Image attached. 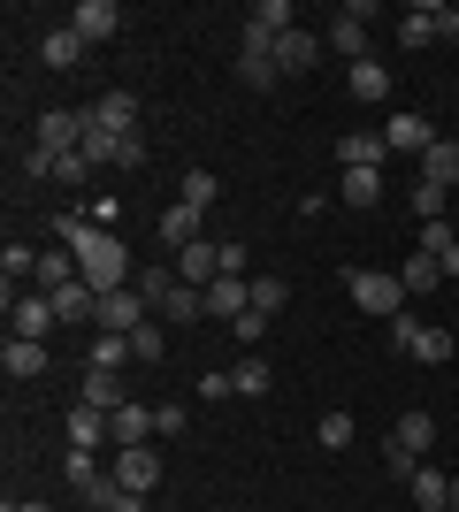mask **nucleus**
<instances>
[{"mask_svg":"<svg viewBox=\"0 0 459 512\" xmlns=\"http://www.w3.org/2000/svg\"><path fill=\"white\" fill-rule=\"evenodd\" d=\"M284 31H299V8H291V0H253V16H245V46H276Z\"/></svg>","mask_w":459,"mask_h":512,"instance_id":"39448f33","label":"nucleus"},{"mask_svg":"<svg viewBox=\"0 0 459 512\" xmlns=\"http://www.w3.org/2000/svg\"><path fill=\"white\" fill-rule=\"evenodd\" d=\"M85 54H92V39L77 31V23H62V31H46V39H39V62L46 69H77Z\"/></svg>","mask_w":459,"mask_h":512,"instance_id":"dca6fc26","label":"nucleus"},{"mask_svg":"<svg viewBox=\"0 0 459 512\" xmlns=\"http://www.w3.org/2000/svg\"><path fill=\"white\" fill-rule=\"evenodd\" d=\"M31 283H39V291H62V283H85V268H77V253L54 237V245L39 253V276H31Z\"/></svg>","mask_w":459,"mask_h":512,"instance_id":"a211bd4d","label":"nucleus"},{"mask_svg":"<svg viewBox=\"0 0 459 512\" xmlns=\"http://www.w3.org/2000/svg\"><path fill=\"white\" fill-rule=\"evenodd\" d=\"M444 245H452V230H444V222H421V253L444 260Z\"/></svg>","mask_w":459,"mask_h":512,"instance_id":"c03bdc74","label":"nucleus"},{"mask_svg":"<svg viewBox=\"0 0 459 512\" xmlns=\"http://www.w3.org/2000/svg\"><path fill=\"white\" fill-rule=\"evenodd\" d=\"M452 352H459V344H452V329H421L406 360H421V367H444V360H452Z\"/></svg>","mask_w":459,"mask_h":512,"instance_id":"72a5a7b5","label":"nucleus"},{"mask_svg":"<svg viewBox=\"0 0 459 512\" xmlns=\"http://www.w3.org/2000/svg\"><path fill=\"white\" fill-rule=\"evenodd\" d=\"M69 23L100 46V39H115V31H123V8H115V0H77V16H69Z\"/></svg>","mask_w":459,"mask_h":512,"instance_id":"412c9836","label":"nucleus"},{"mask_svg":"<svg viewBox=\"0 0 459 512\" xmlns=\"http://www.w3.org/2000/svg\"><path fill=\"white\" fill-rule=\"evenodd\" d=\"M391 444H406L421 459V451L437 444V421H429V413H398V428H391Z\"/></svg>","mask_w":459,"mask_h":512,"instance_id":"7c9ffc66","label":"nucleus"},{"mask_svg":"<svg viewBox=\"0 0 459 512\" xmlns=\"http://www.w3.org/2000/svg\"><path fill=\"white\" fill-rule=\"evenodd\" d=\"M444 276H459V237H452V245H444Z\"/></svg>","mask_w":459,"mask_h":512,"instance_id":"49530a36","label":"nucleus"},{"mask_svg":"<svg viewBox=\"0 0 459 512\" xmlns=\"http://www.w3.org/2000/svg\"><path fill=\"white\" fill-rule=\"evenodd\" d=\"M85 161L92 169H146V146H138V130H100L85 115Z\"/></svg>","mask_w":459,"mask_h":512,"instance_id":"7ed1b4c3","label":"nucleus"},{"mask_svg":"<svg viewBox=\"0 0 459 512\" xmlns=\"http://www.w3.org/2000/svg\"><path fill=\"white\" fill-rule=\"evenodd\" d=\"M337 199H345V207H375V199H383V169H345Z\"/></svg>","mask_w":459,"mask_h":512,"instance_id":"c756f323","label":"nucleus"},{"mask_svg":"<svg viewBox=\"0 0 459 512\" xmlns=\"http://www.w3.org/2000/svg\"><path fill=\"white\" fill-rule=\"evenodd\" d=\"M77 406H92V413H123V406H131V390H123V367H85V383H77Z\"/></svg>","mask_w":459,"mask_h":512,"instance_id":"423d86ee","label":"nucleus"},{"mask_svg":"<svg viewBox=\"0 0 459 512\" xmlns=\"http://www.w3.org/2000/svg\"><path fill=\"white\" fill-rule=\"evenodd\" d=\"M138 291H146V306H161L176 291V268H138Z\"/></svg>","mask_w":459,"mask_h":512,"instance_id":"58836bf2","label":"nucleus"},{"mask_svg":"<svg viewBox=\"0 0 459 512\" xmlns=\"http://www.w3.org/2000/svg\"><path fill=\"white\" fill-rule=\"evenodd\" d=\"M169 268H176V283H192V291H207V283L222 276V245H207V237H199V245H184V253H176Z\"/></svg>","mask_w":459,"mask_h":512,"instance_id":"9b49d317","label":"nucleus"},{"mask_svg":"<svg viewBox=\"0 0 459 512\" xmlns=\"http://www.w3.org/2000/svg\"><path fill=\"white\" fill-rule=\"evenodd\" d=\"M230 383H238V398H261V390H268V360H261V352H253V360H238V375H230Z\"/></svg>","mask_w":459,"mask_h":512,"instance_id":"4c0bfd02","label":"nucleus"},{"mask_svg":"<svg viewBox=\"0 0 459 512\" xmlns=\"http://www.w3.org/2000/svg\"><path fill=\"white\" fill-rule=\"evenodd\" d=\"M108 436H115V451H131V444H146V436H161V428H153V406H123V413H108Z\"/></svg>","mask_w":459,"mask_h":512,"instance_id":"5701e85b","label":"nucleus"},{"mask_svg":"<svg viewBox=\"0 0 459 512\" xmlns=\"http://www.w3.org/2000/svg\"><path fill=\"white\" fill-rule=\"evenodd\" d=\"M398 283H406V299H421V291H437V283H444V260L437 253H414L406 268H398Z\"/></svg>","mask_w":459,"mask_h":512,"instance_id":"cd10ccee","label":"nucleus"},{"mask_svg":"<svg viewBox=\"0 0 459 512\" xmlns=\"http://www.w3.org/2000/svg\"><path fill=\"white\" fill-rule=\"evenodd\" d=\"M100 329H115V337H131V329H146V291H108L100 299Z\"/></svg>","mask_w":459,"mask_h":512,"instance_id":"ddd939ff","label":"nucleus"},{"mask_svg":"<svg viewBox=\"0 0 459 512\" xmlns=\"http://www.w3.org/2000/svg\"><path fill=\"white\" fill-rule=\"evenodd\" d=\"M452 46H459V31H452Z\"/></svg>","mask_w":459,"mask_h":512,"instance_id":"8fccbe9b","label":"nucleus"},{"mask_svg":"<svg viewBox=\"0 0 459 512\" xmlns=\"http://www.w3.org/2000/svg\"><path fill=\"white\" fill-rule=\"evenodd\" d=\"M452 505H459V482H452Z\"/></svg>","mask_w":459,"mask_h":512,"instance_id":"09e8293b","label":"nucleus"},{"mask_svg":"<svg viewBox=\"0 0 459 512\" xmlns=\"http://www.w3.org/2000/svg\"><path fill=\"white\" fill-rule=\"evenodd\" d=\"M85 115H92L100 130H138V100H131V92H108V100H92Z\"/></svg>","mask_w":459,"mask_h":512,"instance_id":"a878e982","label":"nucleus"},{"mask_svg":"<svg viewBox=\"0 0 459 512\" xmlns=\"http://www.w3.org/2000/svg\"><path fill=\"white\" fill-rule=\"evenodd\" d=\"M31 138H39L46 153H77V146H85V107H46Z\"/></svg>","mask_w":459,"mask_h":512,"instance_id":"20e7f679","label":"nucleus"},{"mask_svg":"<svg viewBox=\"0 0 459 512\" xmlns=\"http://www.w3.org/2000/svg\"><path fill=\"white\" fill-rule=\"evenodd\" d=\"M184 207H199V214L215 207V176H207V169H192V176H184Z\"/></svg>","mask_w":459,"mask_h":512,"instance_id":"ea45409f","label":"nucleus"},{"mask_svg":"<svg viewBox=\"0 0 459 512\" xmlns=\"http://www.w3.org/2000/svg\"><path fill=\"white\" fill-rule=\"evenodd\" d=\"M261 329H268L261 314H238V321H230V337H238V344H261Z\"/></svg>","mask_w":459,"mask_h":512,"instance_id":"a18cd8bd","label":"nucleus"},{"mask_svg":"<svg viewBox=\"0 0 459 512\" xmlns=\"http://www.w3.org/2000/svg\"><path fill=\"white\" fill-rule=\"evenodd\" d=\"M0 367H8V383H39L46 375V344L39 337H8L0 344Z\"/></svg>","mask_w":459,"mask_h":512,"instance_id":"2eb2a0df","label":"nucleus"},{"mask_svg":"<svg viewBox=\"0 0 459 512\" xmlns=\"http://www.w3.org/2000/svg\"><path fill=\"white\" fill-rule=\"evenodd\" d=\"M383 92H391V77H383V62H352V100H383Z\"/></svg>","mask_w":459,"mask_h":512,"instance_id":"e433bc0d","label":"nucleus"},{"mask_svg":"<svg viewBox=\"0 0 459 512\" xmlns=\"http://www.w3.org/2000/svg\"><path fill=\"white\" fill-rule=\"evenodd\" d=\"M414 214H421V222H444V192H437V184H414Z\"/></svg>","mask_w":459,"mask_h":512,"instance_id":"37998d69","label":"nucleus"},{"mask_svg":"<svg viewBox=\"0 0 459 512\" xmlns=\"http://www.w3.org/2000/svg\"><path fill=\"white\" fill-rule=\"evenodd\" d=\"M268 54H276V69H284V77H299V69L322 62V39H314V31H284V39L268 46Z\"/></svg>","mask_w":459,"mask_h":512,"instance_id":"f3484780","label":"nucleus"},{"mask_svg":"<svg viewBox=\"0 0 459 512\" xmlns=\"http://www.w3.org/2000/svg\"><path fill=\"white\" fill-rule=\"evenodd\" d=\"M115 482L123 490H138V497H153V482H161V451H146V444H131V451H115Z\"/></svg>","mask_w":459,"mask_h":512,"instance_id":"1a4fd4ad","label":"nucleus"},{"mask_svg":"<svg viewBox=\"0 0 459 512\" xmlns=\"http://www.w3.org/2000/svg\"><path fill=\"white\" fill-rule=\"evenodd\" d=\"M199 314H207V291H192V283H176L161 299V321H199Z\"/></svg>","mask_w":459,"mask_h":512,"instance_id":"c9c22d12","label":"nucleus"},{"mask_svg":"<svg viewBox=\"0 0 459 512\" xmlns=\"http://www.w3.org/2000/svg\"><path fill=\"white\" fill-rule=\"evenodd\" d=\"M383 130H345V138H337V161H345V169H383Z\"/></svg>","mask_w":459,"mask_h":512,"instance_id":"aec40b11","label":"nucleus"},{"mask_svg":"<svg viewBox=\"0 0 459 512\" xmlns=\"http://www.w3.org/2000/svg\"><path fill=\"white\" fill-rule=\"evenodd\" d=\"M284 306H291V283H284V276H253V314L276 321Z\"/></svg>","mask_w":459,"mask_h":512,"instance_id":"2f4dec72","label":"nucleus"},{"mask_svg":"<svg viewBox=\"0 0 459 512\" xmlns=\"http://www.w3.org/2000/svg\"><path fill=\"white\" fill-rule=\"evenodd\" d=\"M0 512H54V505H39V497H23V505H0Z\"/></svg>","mask_w":459,"mask_h":512,"instance_id":"de8ad7c7","label":"nucleus"},{"mask_svg":"<svg viewBox=\"0 0 459 512\" xmlns=\"http://www.w3.org/2000/svg\"><path fill=\"white\" fill-rule=\"evenodd\" d=\"M253 314V276H215L207 283V321H238Z\"/></svg>","mask_w":459,"mask_h":512,"instance_id":"9d476101","label":"nucleus"},{"mask_svg":"<svg viewBox=\"0 0 459 512\" xmlns=\"http://www.w3.org/2000/svg\"><path fill=\"white\" fill-rule=\"evenodd\" d=\"M161 245H169V260L184 253V245H199V207H169L161 214Z\"/></svg>","mask_w":459,"mask_h":512,"instance_id":"bb28decb","label":"nucleus"},{"mask_svg":"<svg viewBox=\"0 0 459 512\" xmlns=\"http://www.w3.org/2000/svg\"><path fill=\"white\" fill-rule=\"evenodd\" d=\"M62 245L77 253V268H85V283L108 299V291H131V245L115 230H100L92 214H62Z\"/></svg>","mask_w":459,"mask_h":512,"instance_id":"f257e3e1","label":"nucleus"},{"mask_svg":"<svg viewBox=\"0 0 459 512\" xmlns=\"http://www.w3.org/2000/svg\"><path fill=\"white\" fill-rule=\"evenodd\" d=\"M406 490H414V505H421V512H452V482H444L437 467H421Z\"/></svg>","mask_w":459,"mask_h":512,"instance_id":"c85d7f7f","label":"nucleus"},{"mask_svg":"<svg viewBox=\"0 0 459 512\" xmlns=\"http://www.w3.org/2000/svg\"><path fill=\"white\" fill-rule=\"evenodd\" d=\"M123 360H138V352H131V337H115V329H100L92 352H85V367H123Z\"/></svg>","mask_w":459,"mask_h":512,"instance_id":"f704fd0d","label":"nucleus"},{"mask_svg":"<svg viewBox=\"0 0 459 512\" xmlns=\"http://www.w3.org/2000/svg\"><path fill=\"white\" fill-rule=\"evenodd\" d=\"M238 85H253V92H276V85H284V69H276L268 46H245V54H238Z\"/></svg>","mask_w":459,"mask_h":512,"instance_id":"b1692460","label":"nucleus"},{"mask_svg":"<svg viewBox=\"0 0 459 512\" xmlns=\"http://www.w3.org/2000/svg\"><path fill=\"white\" fill-rule=\"evenodd\" d=\"M329 46H337L345 62H368V8H345V16L329 23Z\"/></svg>","mask_w":459,"mask_h":512,"instance_id":"6ab92c4d","label":"nucleus"},{"mask_svg":"<svg viewBox=\"0 0 459 512\" xmlns=\"http://www.w3.org/2000/svg\"><path fill=\"white\" fill-rule=\"evenodd\" d=\"M39 276V253H31V245H8V253H0V283H8V299H16V283H31Z\"/></svg>","mask_w":459,"mask_h":512,"instance_id":"473e14b6","label":"nucleus"},{"mask_svg":"<svg viewBox=\"0 0 459 512\" xmlns=\"http://www.w3.org/2000/svg\"><path fill=\"white\" fill-rule=\"evenodd\" d=\"M437 138H444V130L429 123V115H391V123H383V146H391V153H429Z\"/></svg>","mask_w":459,"mask_h":512,"instance_id":"f8f14e48","label":"nucleus"},{"mask_svg":"<svg viewBox=\"0 0 459 512\" xmlns=\"http://www.w3.org/2000/svg\"><path fill=\"white\" fill-rule=\"evenodd\" d=\"M345 291H352V306L375 314V321H398V314H406V283H398V268H352Z\"/></svg>","mask_w":459,"mask_h":512,"instance_id":"f03ea898","label":"nucleus"},{"mask_svg":"<svg viewBox=\"0 0 459 512\" xmlns=\"http://www.w3.org/2000/svg\"><path fill=\"white\" fill-rule=\"evenodd\" d=\"M452 31H459V16H452V8H429V0L398 16V39H406V46H437V39H452Z\"/></svg>","mask_w":459,"mask_h":512,"instance_id":"0eeeda50","label":"nucleus"},{"mask_svg":"<svg viewBox=\"0 0 459 512\" xmlns=\"http://www.w3.org/2000/svg\"><path fill=\"white\" fill-rule=\"evenodd\" d=\"M8 329L46 344V329H62V321H54V299H46V291H31V299H8Z\"/></svg>","mask_w":459,"mask_h":512,"instance_id":"4468645a","label":"nucleus"},{"mask_svg":"<svg viewBox=\"0 0 459 512\" xmlns=\"http://www.w3.org/2000/svg\"><path fill=\"white\" fill-rule=\"evenodd\" d=\"M131 352H138V360H161V352H169V337H161V329H153V321H146V329H131Z\"/></svg>","mask_w":459,"mask_h":512,"instance_id":"a19ab883","label":"nucleus"},{"mask_svg":"<svg viewBox=\"0 0 459 512\" xmlns=\"http://www.w3.org/2000/svg\"><path fill=\"white\" fill-rule=\"evenodd\" d=\"M352 444V413H322V451H345Z\"/></svg>","mask_w":459,"mask_h":512,"instance_id":"79ce46f5","label":"nucleus"},{"mask_svg":"<svg viewBox=\"0 0 459 512\" xmlns=\"http://www.w3.org/2000/svg\"><path fill=\"white\" fill-rule=\"evenodd\" d=\"M54 299V321L62 329H100V291L92 283H62V291H46Z\"/></svg>","mask_w":459,"mask_h":512,"instance_id":"6e6552de","label":"nucleus"},{"mask_svg":"<svg viewBox=\"0 0 459 512\" xmlns=\"http://www.w3.org/2000/svg\"><path fill=\"white\" fill-rule=\"evenodd\" d=\"M421 184H437V192L459 184V138H437V146L421 153Z\"/></svg>","mask_w":459,"mask_h":512,"instance_id":"4be33fe9","label":"nucleus"},{"mask_svg":"<svg viewBox=\"0 0 459 512\" xmlns=\"http://www.w3.org/2000/svg\"><path fill=\"white\" fill-rule=\"evenodd\" d=\"M115 436H108V413H92V406H77L69 413V451H108Z\"/></svg>","mask_w":459,"mask_h":512,"instance_id":"393cba45","label":"nucleus"}]
</instances>
